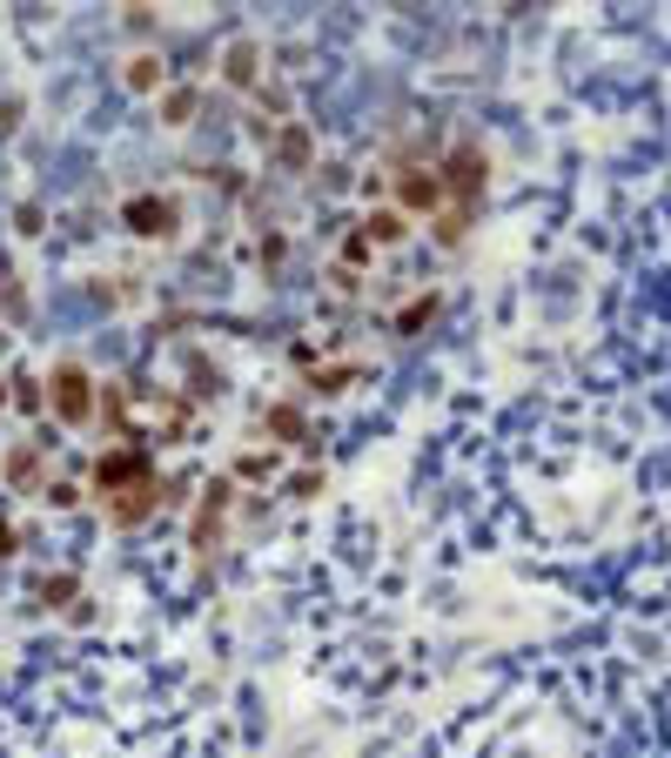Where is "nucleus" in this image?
Masks as SVG:
<instances>
[{
    "label": "nucleus",
    "instance_id": "3",
    "mask_svg": "<svg viewBox=\"0 0 671 758\" xmlns=\"http://www.w3.org/2000/svg\"><path fill=\"white\" fill-rule=\"evenodd\" d=\"M389 188H397V209H403L410 222H417V215L437 222V215H444V202H450V188H444V169H437V162L397 169V175H389Z\"/></svg>",
    "mask_w": 671,
    "mask_h": 758
},
{
    "label": "nucleus",
    "instance_id": "20",
    "mask_svg": "<svg viewBox=\"0 0 671 758\" xmlns=\"http://www.w3.org/2000/svg\"><path fill=\"white\" fill-rule=\"evenodd\" d=\"M74 597H82V584H74V577H48L41 584V605H74Z\"/></svg>",
    "mask_w": 671,
    "mask_h": 758
},
{
    "label": "nucleus",
    "instance_id": "6",
    "mask_svg": "<svg viewBox=\"0 0 671 758\" xmlns=\"http://www.w3.org/2000/svg\"><path fill=\"white\" fill-rule=\"evenodd\" d=\"M269 154H275V169H283V175H309V169H315V135H309L302 122H283Z\"/></svg>",
    "mask_w": 671,
    "mask_h": 758
},
{
    "label": "nucleus",
    "instance_id": "18",
    "mask_svg": "<svg viewBox=\"0 0 671 758\" xmlns=\"http://www.w3.org/2000/svg\"><path fill=\"white\" fill-rule=\"evenodd\" d=\"M430 315H437V296H417V302H410V309L397 315V330L410 336V330H423V323H430Z\"/></svg>",
    "mask_w": 671,
    "mask_h": 758
},
{
    "label": "nucleus",
    "instance_id": "4",
    "mask_svg": "<svg viewBox=\"0 0 671 758\" xmlns=\"http://www.w3.org/2000/svg\"><path fill=\"white\" fill-rule=\"evenodd\" d=\"M48 410H54V423H88L95 417V376L82 363H54V376H48Z\"/></svg>",
    "mask_w": 671,
    "mask_h": 758
},
{
    "label": "nucleus",
    "instance_id": "7",
    "mask_svg": "<svg viewBox=\"0 0 671 758\" xmlns=\"http://www.w3.org/2000/svg\"><path fill=\"white\" fill-rule=\"evenodd\" d=\"M222 82H228V88H262V48L249 41V34H243V41H228V54H222Z\"/></svg>",
    "mask_w": 671,
    "mask_h": 758
},
{
    "label": "nucleus",
    "instance_id": "9",
    "mask_svg": "<svg viewBox=\"0 0 671 758\" xmlns=\"http://www.w3.org/2000/svg\"><path fill=\"white\" fill-rule=\"evenodd\" d=\"M363 235H370L376 249H397L403 235H410V215H403L397 202H383V209H370V215H363Z\"/></svg>",
    "mask_w": 671,
    "mask_h": 758
},
{
    "label": "nucleus",
    "instance_id": "2",
    "mask_svg": "<svg viewBox=\"0 0 671 758\" xmlns=\"http://www.w3.org/2000/svg\"><path fill=\"white\" fill-rule=\"evenodd\" d=\"M444 188H450V202L463 209V215H477V202H484V182H490V162H484V148L477 141H457L450 154H444Z\"/></svg>",
    "mask_w": 671,
    "mask_h": 758
},
{
    "label": "nucleus",
    "instance_id": "17",
    "mask_svg": "<svg viewBox=\"0 0 671 758\" xmlns=\"http://www.w3.org/2000/svg\"><path fill=\"white\" fill-rule=\"evenodd\" d=\"M463 228H470V215H463V209H444V215H437V243L457 249V243H463Z\"/></svg>",
    "mask_w": 671,
    "mask_h": 758
},
{
    "label": "nucleus",
    "instance_id": "28",
    "mask_svg": "<svg viewBox=\"0 0 671 758\" xmlns=\"http://www.w3.org/2000/svg\"><path fill=\"white\" fill-rule=\"evenodd\" d=\"M8 389H14V383H0V410H8V403H14V396H8Z\"/></svg>",
    "mask_w": 671,
    "mask_h": 758
},
{
    "label": "nucleus",
    "instance_id": "25",
    "mask_svg": "<svg viewBox=\"0 0 671 758\" xmlns=\"http://www.w3.org/2000/svg\"><path fill=\"white\" fill-rule=\"evenodd\" d=\"M48 504H61V510H67V504H82V490H74V484H48Z\"/></svg>",
    "mask_w": 671,
    "mask_h": 758
},
{
    "label": "nucleus",
    "instance_id": "21",
    "mask_svg": "<svg viewBox=\"0 0 671 758\" xmlns=\"http://www.w3.org/2000/svg\"><path fill=\"white\" fill-rule=\"evenodd\" d=\"M283 256H289V243L269 228V235H262V269H283Z\"/></svg>",
    "mask_w": 671,
    "mask_h": 758
},
{
    "label": "nucleus",
    "instance_id": "12",
    "mask_svg": "<svg viewBox=\"0 0 671 758\" xmlns=\"http://www.w3.org/2000/svg\"><path fill=\"white\" fill-rule=\"evenodd\" d=\"M262 430L283 436V444H309V417H302L296 403H269V410H262Z\"/></svg>",
    "mask_w": 671,
    "mask_h": 758
},
{
    "label": "nucleus",
    "instance_id": "26",
    "mask_svg": "<svg viewBox=\"0 0 671 758\" xmlns=\"http://www.w3.org/2000/svg\"><path fill=\"white\" fill-rule=\"evenodd\" d=\"M14 550H21V531L8 524V517H0V557H14Z\"/></svg>",
    "mask_w": 671,
    "mask_h": 758
},
{
    "label": "nucleus",
    "instance_id": "19",
    "mask_svg": "<svg viewBox=\"0 0 671 758\" xmlns=\"http://www.w3.org/2000/svg\"><path fill=\"white\" fill-rule=\"evenodd\" d=\"M14 403L21 410H48V389L34 383V376H14Z\"/></svg>",
    "mask_w": 671,
    "mask_h": 758
},
{
    "label": "nucleus",
    "instance_id": "13",
    "mask_svg": "<svg viewBox=\"0 0 671 758\" xmlns=\"http://www.w3.org/2000/svg\"><path fill=\"white\" fill-rule=\"evenodd\" d=\"M0 476H8L14 490H34V484H41V444H21V450H8Z\"/></svg>",
    "mask_w": 671,
    "mask_h": 758
},
{
    "label": "nucleus",
    "instance_id": "11",
    "mask_svg": "<svg viewBox=\"0 0 671 758\" xmlns=\"http://www.w3.org/2000/svg\"><path fill=\"white\" fill-rule=\"evenodd\" d=\"M122 82H128L135 95H169V67H162V54H135V61L122 67Z\"/></svg>",
    "mask_w": 671,
    "mask_h": 758
},
{
    "label": "nucleus",
    "instance_id": "22",
    "mask_svg": "<svg viewBox=\"0 0 671 758\" xmlns=\"http://www.w3.org/2000/svg\"><path fill=\"white\" fill-rule=\"evenodd\" d=\"M315 490H323V476H315V470H302V476H289V497H315Z\"/></svg>",
    "mask_w": 671,
    "mask_h": 758
},
{
    "label": "nucleus",
    "instance_id": "8",
    "mask_svg": "<svg viewBox=\"0 0 671 758\" xmlns=\"http://www.w3.org/2000/svg\"><path fill=\"white\" fill-rule=\"evenodd\" d=\"M222 510H228V476H215V484L202 490V510H195V531H188L195 550H209V537H215V524H222Z\"/></svg>",
    "mask_w": 671,
    "mask_h": 758
},
{
    "label": "nucleus",
    "instance_id": "14",
    "mask_svg": "<svg viewBox=\"0 0 671 758\" xmlns=\"http://www.w3.org/2000/svg\"><path fill=\"white\" fill-rule=\"evenodd\" d=\"M195 108H202V88H169V95H162V122H169V128H188Z\"/></svg>",
    "mask_w": 671,
    "mask_h": 758
},
{
    "label": "nucleus",
    "instance_id": "16",
    "mask_svg": "<svg viewBox=\"0 0 671 758\" xmlns=\"http://www.w3.org/2000/svg\"><path fill=\"white\" fill-rule=\"evenodd\" d=\"M363 262H376V243L357 228V235H343V269H363Z\"/></svg>",
    "mask_w": 671,
    "mask_h": 758
},
{
    "label": "nucleus",
    "instance_id": "10",
    "mask_svg": "<svg viewBox=\"0 0 671 758\" xmlns=\"http://www.w3.org/2000/svg\"><path fill=\"white\" fill-rule=\"evenodd\" d=\"M162 504H169V497H162V484H141V490H128V497H114V504H108V517H114V524H141V517H154Z\"/></svg>",
    "mask_w": 671,
    "mask_h": 758
},
{
    "label": "nucleus",
    "instance_id": "5",
    "mask_svg": "<svg viewBox=\"0 0 671 758\" xmlns=\"http://www.w3.org/2000/svg\"><path fill=\"white\" fill-rule=\"evenodd\" d=\"M122 228H135V235H175L182 209L169 202V195H128V202H122Z\"/></svg>",
    "mask_w": 671,
    "mask_h": 758
},
{
    "label": "nucleus",
    "instance_id": "23",
    "mask_svg": "<svg viewBox=\"0 0 671 758\" xmlns=\"http://www.w3.org/2000/svg\"><path fill=\"white\" fill-rule=\"evenodd\" d=\"M14 222H21V235H41V222H48V215H41V202H27Z\"/></svg>",
    "mask_w": 671,
    "mask_h": 758
},
{
    "label": "nucleus",
    "instance_id": "24",
    "mask_svg": "<svg viewBox=\"0 0 671 758\" xmlns=\"http://www.w3.org/2000/svg\"><path fill=\"white\" fill-rule=\"evenodd\" d=\"M349 376H363V370H315V389H336V383H349Z\"/></svg>",
    "mask_w": 671,
    "mask_h": 758
},
{
    "label": "nucleus",
    "instance_id": "27",
    "mask_svg": "<svg viewBox=\"0 0 671 758\" xmlns=\"http://www.w3.org/2000/svg\"><path fill=\"white\" fill-rule=\"evenodd\" d=\"M14 122H21V101H0V135H8Z\"/></svg>",
    "mask_w": 671,
    "mask_h": 758
},
{
    "label": "nucleus",
    "instance_id": "15",
    "mask_svg": "<svg viewBox=\"0 0 671 758\" xmlns=\"http://www.w3.org/2000/svg\"><path fill=\"white\" fill-rule=\"evenodd\" d=\"M275 470H283V457H275V450H269V457H262V450H249V457H235V476H243V484H269V476H275Z\"/></svg>",
    "mask_w": 671,
    "mask_h": 758
},
{
    "label": "nucleus",
    "instance_id": "1",
    "mask_svg": "<svg viewBox=\"0 0 671 758\" xmlns=\"http://www.w3.org/2000/svg\"><path fill=\"white\" fill-rule=\"evenodd\" d=\"M141 484H154V457H148V444H122V450L95 457V497H101V504L128 497V490H141Z\"/></svg>",
    "mask_w": 671,
    "mask_h": 758
}]
</instances>
